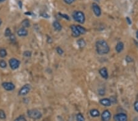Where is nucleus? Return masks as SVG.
<instances>
[{"label": "nucleus", "mask_w": 138, "mask_h": 121, "mask_svg": "<svg viewBox=\"0 0 138 121\" xmlns=\"http://www.w3.org/2000/svg\"><path fill=\"white\" fill-rule=\"evenodd\" d=\"M96 49L99 55H106L110 51L109 46L104 40H99L96 42Z\"/></svg>", "instance_id": "f257e3e1"}, {"label": "nucleus", "mask_w": 138, "mask_h": 121, "mask_svg": "<svg viewBox=\"0 0 138 121\" xmlns=\"http://www.w3.org/2000/svg\"><path fill=\"white\" fill-rule=\"evenodd\" d=\"M17 34L20 37H25L28 35V31L25 28H20L17 31Z\"/></svg>", "instance_id": "ddd939ff"}, {"label": "nucleus", "mask_w": 138, "mask_h": 121, "mask_svg": "<svg viewBox=\"0 0 138 121\" xmlns=\"http://www.w3.org/2000/svg\"><path fill=\"white\" fill-rule=\"evenodd\" d=\"M9 65L12 69L15 70L19 68L20 66V61L15 58H12L9 60Z\"/></svg>", "instance_id": "20e7f679"}, {"label": "nucleus", "mask_w": 138, "mask_h": 121, "mask_svg": "<svg viewBox=\"0 0 138 121\" xmlns=\"http://www.w3.org/2000/svg\"><path fill=\"white\" fill-rule=\"evenodd\" d=\"M24 56H26V57H30L31 55V53L29 51H26L24 52Z\"/></svg>", "instance_id": "bb28decb"}, {"label": "nucleus", "mask_w": 138, "mask_h": 121, "mask_svg": "<svg viewBox=\"0 0 138 121\" xmlns=\"http://www.w3.org/2000/svg\"><path fill=\"white\" fill-rule=\"evenodd\" d=\"M95 1H100V0H95Z\"/></svg>", "instance_id": "f704fd0d"}, {"label": "nucleus", "mask_w": 138, "mask_h": 121, "mask_svg": "<svg viewBox=\"0 0 138 121\" xmlns=\"http://www.w3.org/2000/svg\"><path fill=\"white\" fill-rule=\"evenodd\" d=\"M4 1H6V0H0V2H4Z\"/></svg>", "instance_id": "473e14b6"}, {"label": "nucleus", "mask_w": 138, "mask_h": 121, "mask_svg": "<svg viewBox=\"0 0 138 121\" xmlns=\"http://www.w3.org/2000/svg\"><path fill=\"white\" fill-rule=\"evenodd\" d=\"M92 8L93 11L94 13L96 15V16L97 17H100L101 14V8L100 7V6L97 4L96 3H93L92 4Z\"/></svg>", "instance_id": "1a4fd4ad"}, {"label": "nucleus", "mask_w": 138, "mask_h": 121, "mask_svg": "<svg viewBox=\"0 0 138 121\" xmlns=\"http://www.w3.org/2000/svg\"><path fill=\"white\" fill-rule=\"evenodd\" d=\"M11 31L9 28H7L5 31V33H4V35L6 37H10L11 35Z\"/></svg>", "instance_id": "393cba45"}, {"label": "nucleus", "mask_w": 138, "mask_h": 121, "mask_svg": "<svg viewBox=\"0 0 138 121\" xmlns=\"http://www.w3.org/2000/svg\"><path fill=\"white\" fill-rule=\"evenodd\" d=\"M126 61L128 62H132V61H133V59H132L131 57L130 56H126Z\"/></svg>", "instance_id": "c85d7f7f"}, {"label": "nucleus", "mask_w": 138, "mask_h": 121, "mask_svg": "<svg viewBox=\"0 0 138 121\" xmlns=\"http://www.w3.org/2000/svg\"><path fill=\"white\" fill-rule=\"evenodd\" d=\"M6 66H7V64L5 61H4V60H1V61H0V67H1V68H6Z\"/></svg>", "instance_id": "b1692460"}, {"label": "nucleus", "mask_w": 138, "mask_h": 121, "mask_svg": "<svg viewBox=\"0 0 138 121\" xmlns=\"http://www.w3.org/2000/svg\"><path fill=\"white\" fill-rule=\"evenodd\" d=\"M1 23H2V21H1V20L0 19V25L1 24Z\"/></svg>", "instance_id": "72a5a7b5"}, {"label": "nucleus", "mask_w": 138, "mask_h": 121, "mask_svg": "<svg viewBox=\"0 0 138 121\" xmlns=\"http://www.w3.org/2000/svg\"><path fill=\"white\" fill-rule=\"evenodd\" d=\"M60 15H61V16H62V17H63V18H65L67 20H69V17H68L67 15H64V14H62V13H60Z\"/></svg>", "instance_id": "7c9ffc66"}, {"label": "nucleus", "mask_w": 138, "mask_h": 121, "mask_svg": "<svg viewBox=\"0 0 138 121\" xmlns=\"http://www.w3.org/2000/svg\"><path fill=\"white\" fill-rule=\"evenodd\" d=\"M90 114L91 115V116H92L93 117H98L100 114L99 111L98 110H96V109H93V110H90Z\"/></svg>", "instance_id": "dca6fc26"}, {"label": "nucleus", "mask_w": 138, "mask_h": 121, "mask_svg": "<svg viewBox=\"0 0 138 121\" xmlns=\"http://www.w3.org/2000/svg\"><path fill=\"white\" fill-rule=\"evenodd\" d=\"M134 109H135L136 111H138V101L135 102V103H134Z\"/></svg>", "instance_id": "c756f323"}, {"label": "nucleus", "mask_w": 138, "mask_h": 121, "mask_svg": "<svg viewBox=\"0 0 138 121\" xmlns=\"http://www.w3.org/2000/svg\"><path fill=\"white\" fill-rule=\"evenodd\" d=\"M77 28L78 31H79V32L80 33V34H84L86 33V29H85V28H84V27L81 26L80 25H77Z\"/></svg>", "instance_id": "a211bd4d"}, {"label": "nucleus", "mask_w": 138, "mask_h": 121, "mask_svg": "<svg viewBox=\"0 0 138 121\" xmlns=\"http://www.w3.org/2000/svg\"><path fill=\"white\" fill-rule=\"evenodd\" d=\"M136 37H137V38H138V31H137V33H136Z\"/></svg>", "instance_id": "2f4dec72"}, {"label": "nucleus", "mask_w": 138, "mask_h": 121, "mask_svg": "<svg viewBox=\"0 0 138 121\" xmlns=\"http://www.w3.org/2000/svg\"><path fill=\"white\" fill-rule=\"evenodd\" d=\"M6 118V115L5 112L3 110H0V119L4 120Z\"/></svg>", "instance_id": "4be33fe9"}, {"label": "nucleus", "mask_w": 138, "mask_h": 121, "mask_svg": "<svg viewBox=\"0 0 138 121\" xmlns=\"http://www.w3.org/2000/svg\"><path fill=\"white\" fill-rule=\"evenodd\" d=\"M128 117L124 113H119L114 116L115 121H127Z\"/></svg>", "instance_id": "423d86ee"}, {"label": "nucleus", "mask_w": 138, "mask_h": 121, "mask_svg": "<svg viewBox=\"0 0 138 121\" xmlns=\"http://www.w3.org/2000/svg\"><path fill=\"white\" fill-rule=\"evenodd\" d=\"M31 90V86L30 84H25L20 89L19 94L20 95H26L28 94L29 92Z\"/></svg>", "instance_id": "39448f33"}, {"label": "nucleus", "mask_w": 138, "mask_h": 121, "mask_svg": "<svg viewBox=\"0 0 138 121\" xmlns=\"http://www.w3.org/2000/svg\"><path fill=\"white\" fill-rule=\"evenodd\" d=\"M22 26H24V28H28V27H29L30 26V22H29V20L28 19H25V20H24L22 22Z\"/></svg>", "instance_id": "6ab92c4d"}, {"label": "nucleus", "mask_w": 138, "mask_h": 121, "mask_svg": "<svg viewBox=\"0 0 138 121\" xmlns=\"http://www.w3.org/2000/svg\"><path fill=\"white\" fill-rule=\"evenodd\" d=\"M71 29L72 33H73V35L74 37H79L80 35V33L78 31L77 28V26L75 25H71Z\"/></svg>", "instance_id": "f8f14e48"}, {"label": "nucleus", "mask_w": 138, "mask_h": 121, "mask_svg": "<svg viewBox=\"0 0 138 121\" xmlns=\"http://www.w3.org/2000/svg\"><path fill=\"white\" fill-rule=\"evenodd\" d=\"M77 44L80 48H84L86 45V42L83 39H80L77 41Z\"/></svg>", "instance_id": "f3484780"}, {"label": "nucleus", "mask_w": 138, "mask_h": 121, "mask_svg": "<svg viewBox=\"0 0 138 121\" xmlns=\"http://www.w3.org/2000/svg\"><path fill=\"white\" fill-rule=\"evenodd\" d=\"M124 48V44L122 42H119L117 43V45L115 46V50L117 53H120Z\"/></svg>", "instance_id": "4468645a"}, {"label": "nucleus", "mask_w": 138, "mask_h": 121, "mask_svg": "<svg viewBox=\"0 0 138 121\" xmlns=\"http://www.w3.org/2000/svg\"><path fill=\"white\" fill-rule=\"evenodd\" d=\"M73 18L74 19V20L76 22H79V23H84L85 22V15L81 11H75L73 14Z\"/></svg>", "instance_id": "f03ea898"}, {"label": "nucleus", "mask_w": 138, "mask_h": 121, "mask_svg": "<svg viewBox=\"0 0 138 121\" xmlns=\"http://www.w3.org/2000/svg\"><path fill=\"white\" fill-rule=\"evenodd\" d=\"M75 0H64V2H66V4H71L73 2H74Z\"/></svg>", "instance_id": "cd10ccee"}, {"label": "nucleus", "mask_w": 138, "mask_h": 121, "mask_svg": "<svg viewBox=\"0 0 138 121\" xmlns=\"http://www.w3.org/2000/svg\"><path fill=\"white\" fill-rule=\"evenodd\" d=\"M53 28H55V29L56 31H60L62 29V25H61V24L59 23V22H57V21L53 22Z\"/></svg>", "instance_id": "2eb2a0df"}, {"label": "nucleus", "mask_w": 138, "mask_h": 121, "mask_svg": "<svg viewBox=\"0 0 138 121\" xmlns=\"http://www.w3.org/2000/svg\"><path fill=\"white\" fill-rule=\"evenodd\" d=\"M99 72H100V74L101 75V76L102 78H104V79H107V78H108V72H107V69L106 67L101 68L99 71Z\"/></svg>", "instance_id": "9b49d317"}, {"label": "nucleus", "mask_w": 138, "mask_h": 121, "mask_svg": "<svg viewBox=\"0 0 138 121\" xmlns=\"http://www.w3.org/2000/svg\"><path fill=\"white\" fill-rule=\"evenodd\" d=\"M14 121H27L25 117L24 116H20L18 117H17Z\"/></svg>", "instance_id": "5701e85b"}, {"label": "nucleus", "mask_w": 138, "mask_h": 121, "mask_svg": "<svg viewBox=\"0 0 138 121\" xmlns=\"http://www.w3.org/2000/svg\"><path fill=\"white\" fill-rule=\"evenodd\" d=\"M111 117V113L109 110H105L103 111L101 114V119L102 121H109Z\"/></svg>", "instance_id": "6e6552de"}, {"label": "nucleus", "mask_w": 138, "mask_h": 121, "mask_svg": "<svg viewBox=\"0 0 138 121\" xmlns=\"http://www.w3.org/2000/svg\"><path fill=\"white\" fill-rule=\"evenodd\" d=\"M3 88L5 89L6 90L8 91H10V90H13L15 89V85L13 83H10V82H5L2 84Z\"/></svg>", "instance_id": "0eeeda50"}, {"label": "nucleus", "mask_w": 138, "mask_h": 121, "mask_svg": "<svg viewBox=\"0 0 138 121\" xmlns=\"http://www.w3.org/2000/svg\"><path fill=\"white\" fill-rule=\"evenodd\" d=\"M100 103L101 105H103L104 106H110L112 103V101L110 99L105 98V99H102L100 100Z\"/></svg>", "instance_id": "9d476101"}, {"label": "nucleus", "mask_w": 138, "mask_h": 121, "mask_svg": "<svg viewBox=\"0 0 138 121\" xmlns=\"http://www.w3.org/2000/svg\"><path fill=\"white\" fill-rule=\"evenodd\" d=\"M56 50H57V52L58 53V54L59 55H62L63 54V52H64L63 50L62 49V48L59 47V46H58V47L57 48Z\"/></svg>", "instance_id": "a878e982"}, {"label": "nucleus", "mask_w": 138, "mask_h": 121, "mask_svg": "<svg viewBox=\"0 0 138 121\" xmlns=\"http://www.w3.org/2000/svg\"><path fill=\"white\" fill-rule=\"evenodd\" d=\"M28 116L33 119L38 120L42 117V113L38 110H30L27 111Z\"/></svg>", "instance_id": "7ed1b4c3"}, {"label": "nucleus", "mask_w": 138, "mask_h": 121, "mask_svg": "<svg viewBox=\"0 0 138 121\" xmlns=\"http://www.w3.org/2000/svg\"><path fill=\"white\" fill-rule=\"evenodd\" d=\"M77 121H85V118L81 113H79L76 116Z\"/></svg>", "instance_id": "aec40b11"}, {"label": "nucleus", "mask_w": 138, "mask_h": 121, "mask_svg": "<svg viewBox=\"0 0 138 121\" xmlns=\"http://www.w3.org/2000/svg\"><path fill=\"white\" fill-rule=\"evenodd\" d=\"M7 56V51L5 49H1L0 50V57H4Z\"/></svg>", "instance_id": "412c9836"}]
</instances>
